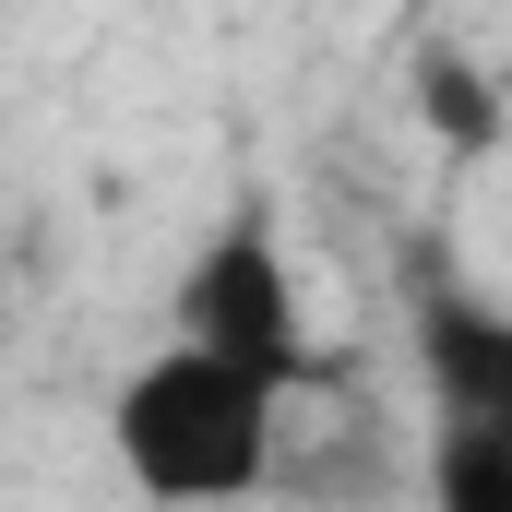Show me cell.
I'll return each instance as SVG.
<instances>
[{"instance_id": "cell-1", "label": "cell", "mask_w": 512, "mask_h": 512, "mask_svg": "<svg viewBox=\"0 0 512 512\" xmlns=\"http://www.w3.org/2000/svg\"><path fill=\"white\" fill-rule=\"evenodd\" d=\"M274 405L286 393H262L251 370H227V358H203V346L167 334L120 382V405H108L120 477L155 512H239L274 477Z\"/></svg>"}, {"instance_id": "cell-2", "label": "cell", "mask_w": 512, "mask_h": 512, "mask_svg": "<svg viewBox=\"0 0 512 512\" xmlns=\"http://www.w3.org/2000/svg\"><path fill=\"white\" fill-rule=\"evenodd\" d=\"M179 346L251 370L262 393L322 382V334H310V298H298V262L274 239V215H227L191 251V274H179Z\"/></svg>"}, {"instance_id": "cell-3", "label": "cell", "mask_w": 512, "mask_h": 512, "mask_svg": "<svg viewBox=\"0 0 512 512\" xmlns=\"http://www.w3.org/2000/svg\"><path fill=\"white\" fill-rule=\"evenodd\" d=\"M417 382L441 417H512V310L477 286H429L417 298Z\"/></svg>"}, {"instance_id": "cell-4", "label": "cell", "mask_w": 512, "mask_h": 512, "mask_svg": "<svg viewBox=\"0 0 512 512\" xmlns=\"http://www.w3.org/2000/svg\"><path fill=\"white\" fill-rule=\"evenodd\" d=\"M417 84H429V120L453 131V143H501V84L477 60H429Z\"/></svg>"}, {"instance_id": "cell-5", "label": "cell", "mask_w": 512, "mask_h": 512, "mask_svg": "<svg viewBox=\"0 0 512 512\" xmlns=\"http://www.w3.org/2000/svg\"><path fill=\"white\" fill-rule=\"evenodd\" d=\"M405 12H453V0H405Z\"/></svg>"}]
</instances>
